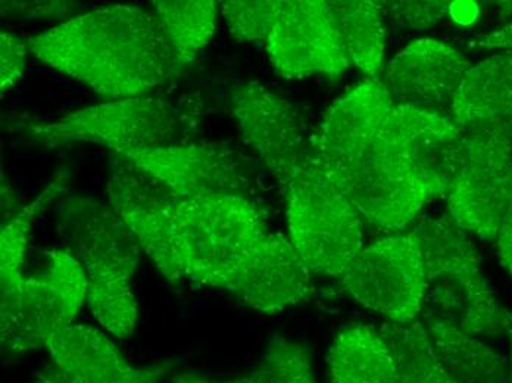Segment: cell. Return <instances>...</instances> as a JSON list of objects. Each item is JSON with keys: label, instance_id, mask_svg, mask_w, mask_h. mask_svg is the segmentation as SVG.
Returning <instances> with one entry per match:
<instances>
[{"label": "cell", "instance_id": "6da1fadb", "mask_svg": "<svg viewBox=\"0 0 512 383\" xmlns=\"http://www.w3.org/2000/svg\"><path fill=\"white\" fill-rule=\"evenodd\" d=\"M31 54L109 101L151 95L183 68L155 12L112 5L27 40Z\"/></svg>", "mask_w": 512, "mask_h": 383}, {"label": "cell", "instance_id": "7a4b0ae2", "mask_svg": "<svg viewBox=\"0 0 512 383\" xmlns=\"http://www.w3.org/2000/svg\"><path fill=\"white\" fill-rule=\"evenodd\" d=\"M261 208L246 196L180 199L171 213L167 282L229 292L246 258L267 235Z\"/></svg>", "mask_w": 512, "mask_h": 383}, {"label": "cell", "instance_id": "3957f363", "mask_svg": "<svg viewBox=\"0 0 512 383\" xmlns=\"http://www.w3.org/2000/svg\"><path fill=\"white\" fill-rule=\"evenodd\" d=\"M58 230L86 272V301L93 316L111 335L128 338L139 316L131 291L142 251L136 236L109 202L86 196L65 199Z\"/></svg>", "mask_w": 512, "mask_h": 383}, {"label": "cell", "instance_id": "277c9868", "mask_svg": "<svg viewBox=\"0 0 512 383\" xmlns=\"http://www.w3.org/2000/svg\"><path fill=\"white\" fill-rule=\"evenodd\" d=\"M411 233L420 244L426 269L420 316L442 320L479 338L507 333L512 313L499 304L468 233L449 216L427 217Z\"/></svg>", "mask_w": 512, "mask_h": 383}, {"label": "cell", "instance_id": "5b68a950", "mask_svg": "<svg viewBox=\"0 0 512 383\" xmlns=\"http://www.w3.org/2000/svg\"><path fill=\"white\" fill-rule=\"evenodd\" d=\"M289 241L314 276L342 280L364 248L362 217L309 151L284 185Z\"/></svg>", "mask_w": 512, "mask_h": 383}, {"label": "cell", "instance_id": "8992f818", "mask_svg": "<svg viewBox=\"0 0 512 383\" xmlns=\"http://www.w3.org/2000/svg\"><path fill=\"white\" fill-rule=\"evenodd\" d=\"M193 102H174L167 96L103 102L70 112L58 120L30 127L34 139L48 148L71 143H96L117 154L192 142L199 127Z\"/></svg>", "mask_w": 512, "mask_h": 383}, {"label": "cell", "instance_id": "52a82bcc", "mask_svg": "<svg viewBox=\"0 0 512 383\" xmlns=\"http://www.w3.org/2000/svg\"><path fill=\"white\" fill-rule=\"evenodd\" d=\"M460 171L446 195L449 217L468 235L495 241L510 205L512 120L464 127Z\"/></svg>", "mask_w": 512, "mask_h": 383}, {"label": "cell", "instance_id": "ba28073f", "mask_svg": "<svg viewBox=\"0 0 512 383\" xmlns=\"http://www.w3.org/2000/svg\"><path fill=\"white\" fill-rule=\"evenodd\" d=\"M45 270L26 277L17 301L0 308L6 354L21 356L46 347L58 330L73 325L87 300V276L70 249L49 252Z\"/></svg>", "mask_w": 512, "mask_h": 383}, {"label": "cell", "instance_id": "9c48e42d", "mask_svg": "<svg viewBox=\"0 0 512 383\" xmlns=\"http://www.w3.org/2000/svg\"><path fill=\"white\" fill-rule=\"evenodd\" d=\"M340 283L358 304L387 322H414L426 295V269L417 238L410 232L362 248Z\"/></svg>", "mask_w": 512, "mask_h": 383}, {"label": "cell", "instance_id": "30bf717a", "mask_svg": "<svg viewBox=\"0 0 512 383\" xmlns=\"http://www.w3.org/2000/svg\"><path fill=\"white\" fill-rule=\"evenodd\" d=\"M264 46L274 71L287 80L339 77L351 67L324 0H276Z\"/></svg>", "mask_w": 512, "mask_h": 383}, {"label": "cell", "instance_id": "8fae6325", "mask_svg": "<svg viewBox=\"0 0 512 383\" xmlns=\"http://www.w3.org/2000/svg\"><path fill=\"white\" fill-rule=\"evenodd\" d=\"M320 168L351 199L362 219L389 232L405 229L432 201L410 168L379 136L354 163L334 170Z\"/></svg>", "mask_w": 512, "mask_h": 383}, {"label": "cell", "instance_id": "7c38bea8", "mask_svg": "<svg viewBox=\"0 0 512 383\" xmlns=\"http://www.w3.org/2000/svg\"><path fill=\"white\" fill-rule=\"evenodd\" d=\"M117 155L154 176L180 199L218 195L251 198L254 189L248 161L223 143L192 140Z\"/></svg>", "mask_w": 512, "mask_h": 383}, {"label": "cell", "instance_id": "4fadbf2b", "mask_svg": "<svg viewBox=\"0 0 512 383\" xmlns=\"http://www.w3.org/2000/svg\"><path fill=\"white\" fill-rule=\"evenodd\" d=\"M430 198L448 195L465 152L464 127L451 114L415 105H395L379 133Z\"/></svg>", "mask_w": 512, "mask_h": 383}, {"label": "cell", "instance_id": "5bb4252c", "mask_svg": "<svg viewBox=\"0 0 512 383\" xmlns=\"http://www.w3.org/2000/svg\"><path fill=\"white\" fill-rule=\"evenodd\" d=\"M230 111L243 142L284 185L311 151L312 136L299 111L254 80L234 89Z\"/></svg>", "mask_w": 512, "mask_h": 383}, {"label": "cell", "instance_id": "9a60e30c", "mask_svg": "<svg viewBox=\"0 0 512 383\" xmlns=\"http://www.w3.org/2000/svg\"><path fill=\"white\" fill-rule=\"evenodd\" d=\"M314 274L289 238L268 232L237 270L229 289L262 314H277L314 297Z\"/></svg>", "mask_w": 512, "mask_h": 383}, {"label": "cell", "instance_id": "2e32d148", "mask_svg": "<svg viewBox=\"0 0 512 383\" xmlns=\"http://www.w3.org/2000/svg\"><path fill=\"white\" fill-rule=\"evenodd\" d=\"M395 105L380 79L352 87L329 108L312 136L317 163L326 170L354 163L373 145Z\"/></svg>", "mask_w": 512, "mask_h": 383}, {"label": "cell", "instance_id": "e0dca14e", "mask_svg": "<svg viewBox=\"0 0 512 383\" xmlns=\"http://www.w3.org/2000/svg\"><path fill=\"white\" fill-rule=\"evenodd\" d=\"M111 207L136 236L142 251L167 279L170 272V227L179 196L164 183L120 157L108 182Z\"/></svg>", "mask_w": 512, "mask_h": 383}, {"label": "cell", "instance_id": "ac0fdd59", "mask_svg": "<svg viewBox=\"0 0 512 383\" xmlns=\"http://www.w3.org/2000/svg\"><path fill=\"white\" fill-rule=\"evenodd\" d=\"M470 62L449 43L418 39L393 56L382 83L399 105L451 111Z\"/></svg>", "mask_w": 512, "mask_h": 383}, {"label": "cell", "instance_id": "d6986e66", "mask_svg": "<svg viewBox=\"0 0 512 383\" xmlns=\"http://www.w3.org/2000/svg\"><path fill=\"white\" fill-rule=\"evenodd\" d=\"M46 348L56 364L84 383H162L171 372L170 364L133 366L105 333L92 326L58 330Z\"/></svg>", "mask_w": 512, "mask_h": 383}, {"label": "cell", "instance_id": "ffe728a7", "mask_svg": "<svg viewBox=\"0 0 512 383\" xmlns=\"http://www.w3.org/2000/svg\"><path fill=\"white\" fill-rule=\"evenodd\" d=\"M460 126L512 120V54L502 52L470 67L452 102Z\"/></svg>", "mask_w": 512, "mask_h": 383}, {"label": "cell", "instance_id": "44dd1931", "mask_svg": "<svg viewBox=\"0 0 512 383\" xmlns=\"http://www.w3.org/2000/svg\"><path fill=\"white\" fill-rule=\"evenodd\" d=\"M440 363L460 383H512L510 364L479 336L442 320L418 317Z\"/></svg>", "mask_w": 512, "mask_h": 383}, {"label": "cell", "instance_id": "7402d4cb", "mask_svg": "<svg viewBox=\"0 0 512 383\" xmlns=\"http://www.w3.org/2000/svg\"><path fill=\"white\" fill-rule=\"evenodd\" d=\"M326 360L332 383H398L395 358L380 329L343 328L334 336Z\"/></svg>", "mask_w": 512, "mask_h": 383}, {"label": "cell", "instance_id": "603a6c76", "mask_svg": "<svg viewBox=\"0 0 512 383\" xmlns=\"http://www.w3.org/2000/svg\"><path fill=\"white\" fill-rule=\"evenodd\" d=\"M71 186V171L59 170L36 199L14 214L0 233V308H8L17 301L23 289L24 264L34 220Z\"/></svg>", "mask_w": 512, "mask_h": 383}, {"label": "cell", "instance_id": "cb8c5ba5", "mask_svg": "<svg viewBox=\"0 0 512 383\" xmlns=\"http://www.w3.org/2000/svg\"><path fill=\"white\" fill-rule=\"evenodd\" d=\"M329 8L351 64L371 80H379L386 40L382 8L367 0L329 2Z\"/></svg>", "mask_w": 512, "mask_h": 383}, {"label": "cell", "instance_id": "d4e9b609", "mask_svg": "<svg viewBox=\"0 0 512 383\" xmlns=\"http://www.w3.org/2000/svg\"><path fill=\"white\" fill-rule=\"evenodd\" d=\"M152 5L180 67L192 64L214 36L220 3L214 0H159Z\"/></svg>", "mask_w": 512, "mask_h": 383}, {"label": "cell", "instance_id": "484cf974", "mask_svg": "<svg viewBox=\"0 0 512 383\" xmlns=\"http://www.w3.org/2000/svg\"><path fill=\"white\" fill-rule=\"evenodd\" d=\"M171 383H318L311 353L301 342L276 335L261 360L251 370L231 378H212L201 373H177Z\"/></svg>", "mask_w": 512, "mask_h": 383}, {"label": "cell", "instance_id": "4316f807", "mask_svg": "<svg viewBox=\"0 0 512 383\" xmlns=\"http://www.w3.org/2000/svg\"><path fill=\"white\" fill-rule=\"evenodd\" d=\"M380 332L395 358L398 383H460L440 363L420 319L387 322Z\"/></svg>", "mask_w": 512, "mask_h": 383}, {"label": "cell", "instance_id": "83f0119b", "mask_svg": "<svg viewBox=\"0 0 512 383\" xmlns=\"http://www.w3.org/2000/svg\"><path fill=\"white\" fill-rule=\"evenodd\" d=\"M276 0H227L220 12L231 37L240 43H264L273 18Z\"/></svg>", "mask_w": 512, "mask_h": 383}, {"label": "cell", "instance_id": "f1b7e54d", "mask_svg": "<svg viewBox=\"0 0 512 383\" xmlns=\"http://www.w3.org/2000/svg\"><path fill=\"white\" fill-rule=\"evenodd\" d=\"M387 17L399 27L426 30L448 14L449 2H387Z\"/></svg>", "mask_w": 512, "mask_h": 383}, {"label": "cell", "instance_id": "f546056e", "mask_svg": "<svg viewBox=\"0 0 512 383\" xmlns=\"http://www.w3.org/2000/svg\"><path fill=\"white\" fill-rule=\"evenodd\" d=\"M28 54L27 40L17 34L2 31L0 34V83L2 95L15 87L26 73Z\"/></svg>", "mask_w": 512, "mask_h": 383}, {"label": "cell", "instance_id": "4dcf8cb0", "mask_svg": "<svg viewBox=\"0 0 512 383\" xmlns=\"http://www.w3.org/2000/svg\"><path fill=\"white\" fill-rule=\"evenodd\" d=\"M77 9L74 2H2V15L11 20H59Z\"/></svg>", "mask_w": 512, "mask_h": 383}, {"label": "cell", "instance_id": "1f68e13d", "mask_svg": "<svg viewBox=\"0 0 512 383\" xmlns=\"http://www.w3.org/2000/svg\"><path fill=\"white\" fill-rule=\"evenodd\" d=\"M495 248L499 263L512 277V189L510 205H508L507 214H505L501 229L496 236Z\"/></svg>", "mask_w": 512, "mask_h": 383}, {"label": "cell", "instance_id": "d6a6232c", "mask_svg": "<svg viewBox=\"0 0 512 383\" xmlns=\"http://www.w3.org/2000/svg\"><path fill=\"white\" fill-rule=\"evenodd\" d=\"M477 46L486 51L511 52L512 54V23L486 34L477 40Z\"/></svg>", "mask_w": 512, "mask_h": 383}, {"label": "cell", "instance_id": "836d02e7", "mask_svg": "<svg viewBox=\"0 0 512 383\" xmlns=\"http://www.w3.org/2000/svg\"><path fill=\"white\" fill-rule=\"evenodd\" d=\"M448 14L460 26H471L479 18L480 8L477 3L458 0L449 3Z\"/></svg>", "mask_w": 512, "mask_h": 383}, {"label": "cell", "instance_id": "e575fe53", "mask_svg": "<svg viewBox=\"0 0 512 383\" xmlns=\"http://www.w3.org/2000/svg\"><path fill=\"white\" fill-rule=\"evenodd\" d=\"M33 383H84L78 376L71 373L70 370L56 364L55 361L51 366L46 367L39 378Z\"/></svg>", "mask_w": 512, "mask_h": 383}, {"label": "cell", "instance_id": "d590c367", "mask_svg": "<svg viewBox=\"0 0 512 383\" xmlns=\"http://www.w3.org/2000/svg\"><path fill=\"white\" fill-rule=\"evenodd\" d=\"M508 338H510V360H508V364H510V373H511V382H512V326L508 329L507 332Z\"/></svg>", "mask_w": 512, "mask_h": 383}]
</instances>
